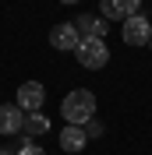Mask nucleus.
Here are the masks:
<instances>
[{
  "instance_id": "1",
  "label": "nucleus",
  "mask_w": 152,
  "mask_h": 155,
  "mask_svg": "<svg viewBox=\"0 0 152 155\" xmlns=\"http://www.w3.org/2000/svg\"><path fill=\"white\" fill-rule=\"evenodd\" d=\"M60 116H64L67 124H74V127L88 124V120L95 116V95L88 92V88H74V92H67L64 102H60Z\"/></svg>"
},
{
  "instance_id": "2",
  "label": "nucleus",
  "mask_w": 152,
  "mask_h": 155,
  "mask_svg": "<svg viewBox=\"0 0 152 155\" xmlns=\"http://www.w3.org/2000/svg\"><path fill=\"white\" fill-rule=\"evenodd\" d=\"M74 60H78V67H85V71H99L110 64V46H106L103 39H81L74 49Z\"/></svg>"
},
{
  "instance_id": "3",
  "label": "nucleus",
  "mask_w": 152,
  "mask_h": 155,
  "mask_svg": "<svg viewBox=\"0 0 152 155\" xmlns=\"http://www.w3.org/2000/svg\"><path fill=\"white\" fill-rule=\"evenodd\" d=\"M120 35H124V42H127V46H145V42L152 39V21L138 11L134 18L124 21V32H120Z\"/></svg>"
},
{
  "instance_id": "4",
  "label": "nucleus",
  "mask_w": 152,
  "mask_h": 155,
  "mask_svg": "<svg viewBox=\"0 0 152 155\" xmlns=\"http://www.w3.org/2000/svg\"><path fill=\"white\" fill-rule=\"evenodd\" d=\"M43 102H46L43 81H25V85H18V106L25 109V113H39Z\"/></svg>"
},
{
  "instance_id": "5",
  "label": "nucleus",
  "mask_w": 152,
  "mask_h": 155,
  "mask_svg": "<svg viewBox=\"0 0 152 155\" xmlns=\"http://www.w3.org/2000/svg\"><path fill=\"white\" fill-rule=\"evenodd\" d=\"M142 0H99V11H103L106 21H127L138 14Z\"/></svg>"
},
{
  "instance_id": "6",
  "label": "nucleus",
  "mask_w": 152,
  "mask_h": 155,
  "mask_svg": "<svg viewBox=\"0 0 152 155\" xmlns=\"http://www.w3.org/2000/svg\"><path fill=\"white\" fill-rule=\"evenodd\" d=\"M50 42H53V49L74 53L78 42H81V35H78V28H74V21H60V25H53V32H50Z\"/></svg>"
},
{
  "instance_id": "7",
  "label": "nucleus",
  "mask_w": 152,
  "mask_h": 155,
  "mask_svg": "<svg viewBox=\"0 0 152 155\" xmlns=\"http://www.w3.org/2000/svg\"><path fill=\"white\" fill-rule=\"evenodd\" d=\"M25 120H29V116H25V109L18 106V102H14V106H0V134H21V130H25Z\"/></svg>"
},
{
  "instance_id": "8",
  "label": "nucleus",
  "mask_w": 152,
  "mask_h": 155,
  "mask_svg": "<svg viewBox=\"0 0 152 155\" xmlns=\"http://www.w3.org/2000/svg\"><path fill=\"white\" fill-rule=\"evenodd\" d=\"M74 28L81 39H103L106 28H110V21L106 18H95V14H78L74 18Z\"/></svg>"
},
{
  "instance_id": "9",
  "label": "nucleus",
  "mask_w": 152,
  "mask_h": 155,
  "mask_svg": "<svg viewBox=\"0 0 152 155\" xmlns=\"http://www.w3.org/2000/svg\"><path fill=\"white\" fill-rule=\"evenodd\" d=\"M85 145H88V134H85V127H74V124H67L64 130H60V148L64 152H85Z\"/></svg>"
},
{
  "instance_id": "10",
  "label": "nucleus",
  "mask_w": 152,
  "mask_h": 155,
  "mask_svg": "<svg viewBox=\"0 0 152 155\" xmlns=\"http://www.w3.org/2000/svg\"><path fill=\"white\" fill-rule=\"evenodd\" d=\"M50 130V120L43 113H29V120H25V134H46Z\"/></svg>"
},
{
  "instance_id": "11",
  "label": "nucleus",
  "mask_w": 152,
  "mask_h": 155,
  "mask_svg": "<svg viewBox=\"0 0 152 155\" xmlns=\"http://www.w3.org/2000/svg\"><path fill=\"white\" fill-rule=\"evenodd\" d=\"M18 155H46V152H43L39 145H29V141H25V145L18 148Z\"/></svg>"
},
{
  "instance_id": "12",
  "label": "nucleus",
  "mask_w": 152,
  "mask_h": 155,
  "mask_svg": "<svg viewBox=\"0 0 152 155\" xmlns=\"http://www.w3.org/2000/svg\"><path fill=\"white\" fill-rule=\"evenodd\" d=\"M60 4H78V0H60Z\"/></svg>"
},
{
  "instance_id": "13",
  "label": "nucleus",
  "mask_w": 152,
  "mask_h": 155,
  "mask_svg": "<svg viewBox=\"0 0 152 155\" xmlns=\"http://www.w3.org/2000/svg\"><path fill=\"white\" fill-rule=\"evenodd\" d=\"M149 46H152V39H149Z\"/></svg>"
}]
</instances>
